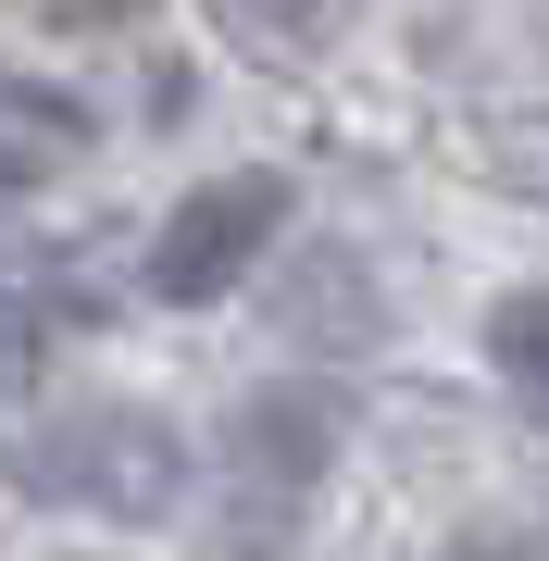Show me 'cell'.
<instances>
[{
  "label": "cell",
  "mask_w": 549,
  "mask_h": 561,
  "mask_svg": "<svg viewBox=\"0 0 549 561\" xmlns=\"http://www.w3.org/2000/svg\"><path fill=\"white\" fill-rule=\"evenodd\" d=\"M275 238H287V175H213V187H187V201L163 213L150 287H163L175 312H201V300H225V287L263 275Z\"/></svg>",
  "instance_id": "obj_1"
},
{
  "label": "cell",
  "mask_w": 549,
  "mask_h": 561,
  "mask_svg": "<svg viewBox=\"0 0 549 561\" xmlns=\"http://www.w3.org/2000/svg\"><path fill=\"white\" fill-rule=\"evenodd\" d=\"M25 474L62 486V500H88V512H125V524H150L175 500V424H150V412H76V424H50L38 449H25Z\"/></svg>",
  "instance_id": "obj_2"
},
{
  "label": "cell",
  "mask_w": 549,
  "mask_h": 561,
  "mask_svg": "<svg viewBox=\"0 0 549 561\" xmlns=\"http://www.w3.org/2000/svg\"><path fill=\"white\" fill-rule=\"evenodd\" d=\"M325 461H338V400L325 387H263V400H238V486L275 474V512H287Z\"/></svg>",
  "instance_id": "obj_3"
},
{
  "label": "cell",
  "mask_w": 549,
  "mask_h": 561,
  "mask_svg": "<svg viewBox=\"0 0 549 561\" xmlns=\"http://www.w3.org/2000/svg\"><path fill=\"white\" fill-rule=\"evenodd\" d=\"M275 324L287 337H312V350H375L387 337V300H375V275L350 250H300L275 275Z\"/></svg>",
  "instance_id": "obj_4"
},
{
  "label": "cell",
  "mask_w": 549,
  "mask_h": 561,
  "mask_svg": "<svg viewBox=\"0 0 549 561\" xmlns=\"http://www.w3.org/2000/svg\"><path fill=\"white\" fill-rule=\"evenodd\" d=\"M537 324H549V312L525 300V287H512V300L488 312V350H500V375H512V387H537Z\"/></svg>",
  "instance_id": "obj_5"
},
{
  "label": "cell",
  "mask_w": 549,
  "mask_h": 561,
  "mask_svg": "<svg viewBox=\"0 0 549 561\" xmlns=\"http://www.w3.org/2000/svg\"><path fill=\"white\" fill-rule=\"evenodd\" d=\"M13 13H38V25H62V38H88V25H138L150 0H13Z\"/></svg>",
  "instance_id": "obj_6"
},
{
  "label": "cell",
  "mask_w": 549,
  "mask_h": 561,
  "mask_svg": "<svg viewBox=\"0 0 549 561\" xmlns=\"http://www.w3.org/2000/svg\"><path fill=\"white\" fill-rule=\"evenodd\" d=\"M38 175H50V150H38V138H0V213H13Z\"/></svg>",
  "instance_id": "obj_7"
},
{
  "label": "cell",
  "mask_w": 549,
  "mask_h": 561,
  "mask_svg": "<svg viewBox=\"0 0 549 561\" xmlns=\"http://www.w3.org/2000/svg\"><path fill=\"white\" fill-rule=\"evenodd\" d=\"M263 13H275V25H312V13H325V0H263Z\"/></svg>",
  "instance_id": "obj_8"
}]
</instances>
